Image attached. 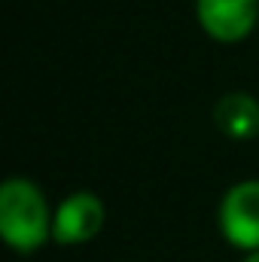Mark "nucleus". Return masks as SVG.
Segmentation results:
<instances>
[{
    "instance_id": "nucleus-1",
    "label": "nucleus",
    "mask_w": 259,
    "mask_h": 262,
    "mask_svg": "<svg viewBox=\"0 0 259 262\" xmlns=\"http://www.w3.org/2000/svg\"><path fill=\"white\" fill-rule=\"evenodd\" d=\"M52 216L43 192L31 180L9 177L0 186V235L12 250L31 253L43 247L52 235Z\"/></svg>"
},
{
    "instance_id": "nucleus-2",
    "label": "nucleus",
    "mask_w": 259,
    "mask_h": 262,
    "mask_svg": "<svg viewBox=\"0 0 259 262\" xmlns=\"http://www.w3.org/2000/svg\"><path fill=\"white\" fill-rule=\"evenodd\" d=\"M220 232L238 250H259V180L235 183L220 201Z\"/></svg>"
},
{
    "instance_id": "nucleus-3",
    "label": "nucleus",
    "mask_w": 259,
    "mask_h": 262,
    "mask_svg": "<svg viewBox=\"0 0 259 262\" xmlns=\"http://www.w3.org/2000/svg\"><path fill=\"white\" fill-rule=\"evenodd\" d=\"M195 18L210 40L238 43L256 28L259 0H195Z\"/></svg>"
},
{
    "instance_id": "nucleus-4",
    "label": "nucleus",
    "mask_w": 259,
    "mask_h": 262,
    "mask_svg": "<svg viewBox=\"0 0 259 262\" xmlns=\"http://www.w3.org/2000/svg\"><path fill=\"white\" fill-rule=\"evenodd\" d=\"M104 226V201L92 192H70L52 216V238L58 244H85Z\"/></svg>"
},
{
    "instance_id": "nucleus-5",
    "label": "nucleus",
    "mask_w": 259,
    "mask_h": 262,
    "mask_svg": "<svg viewBox=\"0 0 259 262\" xmlns=\"http://www.w3.org/2000/svg\"><path fill=\"white\" fill-rule=\"evenodd\" d=\"M213 122L232 140H250L259 134V101L247 92H229L217 101Z\"/></svg>"
},
{
    "instance_id": "nucleus-6",
    "label": "nucleus",
    "mask_w": 259,
    "mask_h": 262,
    "mask_svg": "<svg viewBox=\"0 0 259 262\" xmlns=\"http://www.w3.org/2000/svg\"><path fill=\"white\" fill-rule=\"evenodd\" d=\"M244 262H259V250H253V253H250V256H247Z\"/></svg>"
}]
</instances>
